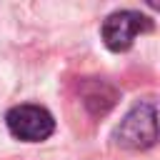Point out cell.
<instances>
[{
    "instance_id": "2",
    "label": "cell",
    "mask_w": 160,
    "mask_h": 160,
    "mask_svg": "<svg viewBox=\"0 0 160 160\" xmlns=\"http://www.w3.org/2000/svg\"><path fill=\"white\" fill-rule=\"evenodd\" d=\"M5 125L8 132L22 142H42L55 132V118L50 115L48 108L35 102H22L10 108L5 112Z\"/></svg>"
},
{
    "instance_id": "3",
    "label": "cell",
    "mask_w": 160,
    "mask_h": 160,
    "mask_svg": "<svg viewBox=\"0 0 160 160\" xmlns=\"http://www.w3.org/2000/svg\"><path fill=\"white\" fill-rule=\"evenodd\" d=\"M152 30V20L138 10H115L102 20L100 38L110 52H125L132 48L135 38Z\"/></svg>"
},
{
    "instance_id": "4",
    "label": "cell",
    "mask_w": 160,
    "mask_h": 160,
    "mask_svg": "<svg viewBox=\"0 0 160 160\" xmlns=\"http://www.w3.org/2000/svg\"><path fill=\"white\" fill-rule=\"evenodd\" d=\"M82 102L90 108V112L92 115H105L112 105H115V98H118V92H115V88H110L105 80H95V82H90V85H85V92H82Z\"/></svg>"
},
{
    "instance_id": "1",
    "label": "cell",
    "mask_w": 160,
    "mask_h": 160,
    "mask_svg": "<svg viewBox=\"0 0 160 160\" xmlns=\"http://www.w3.org/2000/svg\"><path fill=\"white\" fill-rule=\"evenodd\" d=\"M112 140L128 150H148L158 140V112L152 100L135 102L120 125L112 130Z\"/></svg>"
}]
</instances>
